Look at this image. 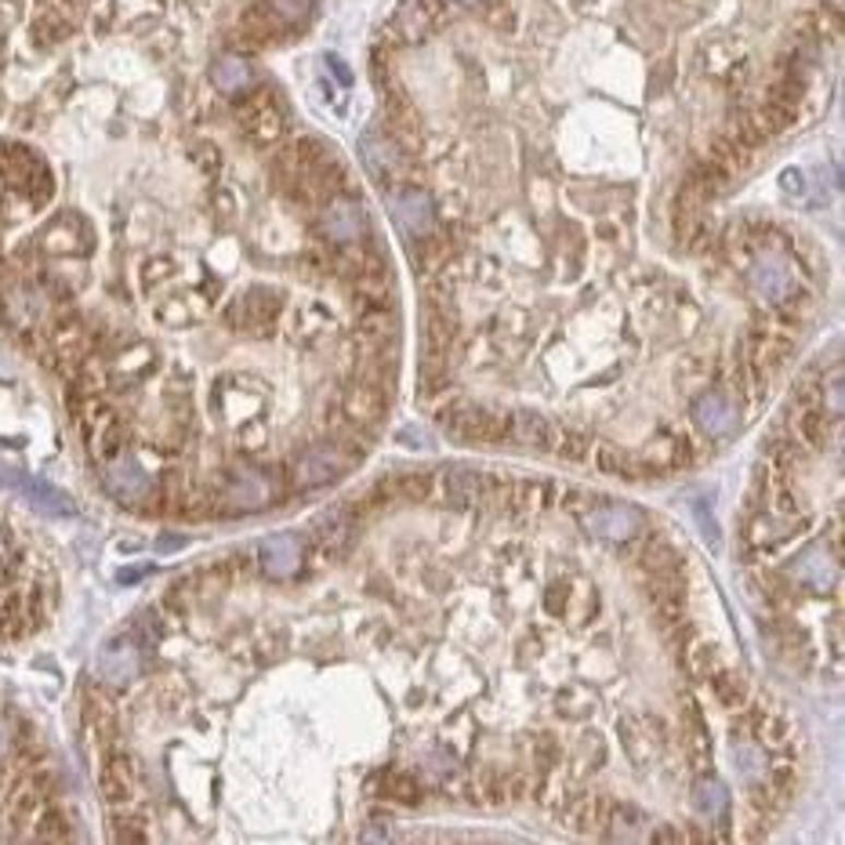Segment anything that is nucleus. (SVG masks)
<instances>
[{"label": "nucleus", "instance_id": "23", "mask_svg": "<svg viewBox=\"0 0 845 845\" xmlns=\"http://www.w3.org/2000/svg\"><path fill=\"white\" fill-rule=\"evenodd\" d=\"M44 806H48V787H44L40 776H29V781H22L15 792H11V798H8V820L15 828H29L33 820L40 817Z\"/></svg>", "mask_w": 845, "mask_h": 845}, {"label": "nucleus", "instance_id": "48", "mask_svg": "<svg viewBox=\"0 0 845 845\" xmlns=\"http://www.w3.org/2000/svg\"><path fill=\"white\" fill-rule=\"evenodd\" d=\"M8 751H11V729H8L4 718H0V759H4Z\"/></svg>", "mask_w": 845, "mask_h": 845}, {"label": "nucleus", "instance_id": "27", "mask_svg": "<svg viewBox=\"0 0 845 845\" xmlns=\"http://www.w3.org/2000/svg\"><path fill=\"white\" fill-rule=\"evenodd\" d=\"M364 156H367V167L378 178L396 175V167H400V142L389 139V131H367L364 134Z\"/></svg>", "mask_w": 845, "mask_h": 845}, {"label": "nucleus", "instance_id": "29", "mask_svg": "<svg viewBox=\"0 0 845 845\" xmlns=\"http://www.w3.org/2000/svg\"><path fill=\"white\" fill-rule=\"evenodd\" d=\"M639 567L646 578H668V573H682V556L664 537H650L639 556Z\"/></svg>", "mask_w": 845, "mask_h": 845}, {"label": "nucleus", "instance_id": "16", "mask_svg": "<svg viewBox=\"0 0 845 845\" xmlns=\"http://www.w3.org/2000/svg\"><path fill=\"white\" fill-rule=\"evenodd\" d=\"M646 599L657 614V621L668 628L686 617V581L682 573H668V578H650Z\"/></svg>", "mask_w": 845, "mask_h": 845}, {"label": "nucleus", "instance_id": "2", "mask_svg": "<svg viewBox=\"0 0 845 845\" xmlns=\"http://www.w3.org/2000/svg\"><path fill=\"white\" fill-rule=\"evenodd\" d=\"M443 425L465 443H498V439H509L512 432V418L509 414L476 407V403H454L443 414Z\"/></svg>", "mask_w": 845, "mask_h": 845}, {"label": "nucleus", "instance_id": "35", "mask_svg": "<svg viewBox=\"0 0 845 845\" xmlns=\"http://www.w3.org/2000/svg\"><path fill=\"white\" fill-rule=\"evenodd\" d=\"M396 337V320L389 312H367L359 320V348L364 353H378V348H389V342Z\"/></svg>", "mask_w": 845, "mask_h": 845}, {"label": "nucleus", "instance_id": "28", "mask_svg": "<svg viewBox=\"0 0 845 845\" xmlns=\"http://www.w3.org/2000/svg\"><path fill=\"white\" fill-rule=\"evenodd\" d=\"M512 439H520L523 447H534V450H551V439H556V425H551L545 414H534V410H520L512 414Z\"/></svg>", "mask_w": 845, "mask_h": 845}, {"label": "nucleus", "instance_id": "10", "mask_svg": "<svg viewBox=\"0 0 845 845\" xmlns=\"http://www.w3.org/2000/svg\"><path fill=\"white\" fill-rule=\"evenodd\" d=\"M323 236L331 243H356L367 233V214L356 200H331L323 211Z\"/></svg>", "mask_w": 845, "mask_h": 845}, {"label": "nucleus", "instance_id": "44", "mask_svg": "<svg viewBox=\"0 0 845 845\" xmlns=\"http://www.w3.org/2000/svg\"><path fill=\"white\" fill-rule=\"evenodd\" d=\"M112 842H145L150 838V831H145V824L139 817H112Z\"/></svg>", "mask_w": 845, "mask_h": 845}, {"label": "nucleus", "instance_id": "31", "mask_svg": "<svg viewBox=\"0 0 845 845\" xmlns=\"http://www.w3.org/2000/svg\"><path fill=\"white\" fill-rule=\"evenodd\" d=\"M19 490L26 493L33 509H40V512H51V515H73L76 512L73 498H66L62 490L48 487L44 479H19Z\"/></svg>", "mask_w": 845, "mask_h": 845}, {"label": "nucleus", "instance_id": "5", "mask_svg": "<svg viewBox=\"0 0 845 845\" xmlns=\"http://www.w3.org/2000/svg\"><path fill=\"white\" fill-rule=\"evenodd\" d=\"M103 483H106V490L112 493V498L123 501V504H145L156 493L153 476H150V472H142L139 461H131V457L106 461Z\"/></svg>", "mask_w": 845, "mask_h": 845}, {"label": "nucleus", "instance_id": "42", "mask_svg": "<svg viewBox=\"0 0 845 845\" xmlns=\"http://www.w3.org/2000/svg\"><path fill=\"white\" fill-rule=\"evenodd\" d=\"M385 795L396 798V802H403V806H414L421 798V787L410 773H389L385 776Z\"/></svg>", "mask_w": 845, "mask_h": 845}, {"label": "nucleus", "instance_id": "37", "mask_svg": "<svg viewBox=\"0 0 845 845\" xmlns=\"http://www.w3.org/2000/svg\"><path fill=\"white\" fill-rule=\"evenodd\" d=\"M606 813H610V802H606V798L584 795L570 809V824L578 831H599V828H606Z\"/></svg>", "mask_w": 845, "mask_h": 845}, {"label": "nucleus", "instance_id": "38", "mask_svg": "<svg viewBox=\"0 0 845 845\" xmlns=\"http://www.w3.org/2000/svg\"><path fill=\"white\" fill-rule=\"evenodd\" d=\"M726 787L715 781V776H707V781H697V787H693V806H697V813H704L707 820H718L723 817V809H726Z\"/></svg>", "mask_w": 845, "mask_h": 845}, {"label": "nucleus", "instance_id": "17", "mask_svg": "<svg viewBox=\"0 0 845 845\" xmlns=\"http://www.w3.org/2000/svg\"><path fill=\"white\" fill-rule=\"evenodd\" d=\"M258 562H262L269 578H290L301 567V537L290 534V529L265 537L262 548H258Z\"/></svg>", "mask_w": 845, "mask_h": 845}, {"label": "nucleus", "instance_id": "9", "mask_svg": "<svg viewBox=\"0 0 845 845\" xmlns=\"http://www.w3.org/2000/svg\"><path fill=\"white\" fill-rule=\"evenodd\" d=\"M240 123L247 139L258 145H273L284 134V112L273 106V95H254L251 103L240 109Z\"/></svg>", "mask_w": 845, "mask_h": 845}, {"label": "nucleus", "instance_id": "1", "mask_svg": "<svg viewBox=\"0 0 845 845\" xmlns=\"http://www.w3.org/2000/svg\"><path fill=\"white\" fill-rule=\"evenodd\" d=\"M0 178H4V186L19 189V193L26 197L29 204H37V207L48 204L51 193H55L48 164H44L40 156L33 153L29 145H22V142H4V145H0Z\"/></svg>", "mask_w": 845, "mask_h": 845}, {"label": "nucleus", "instance_id": "34", "mask_svg": "<svg viewBox=\"0 0 845 845\" xmlns=\"http://www.w3.org/2000/svg\"><path fill=\"white\" fill-rule=\"evenodd\" d=\"M712 690L718 697V704L729 707V712H740V707H748V679H743L740 671H729V668H718L712 679Z\"/></svg>", "mask_w": 845, "mask_h": 845}, {"label": "nucleus", "instance_id": "20", "mask_svg": "<svg viewBox=\"0 0 845 845\" xmlns=\"http://www.w3.org/2000/svg\"><path fill=\"white\" fill-rule=\"evenodd\" d=\"M439 487H443V504H450V509H476L479 490H483V472L454 465L443 472Z\"/></svg>", "mask_w": 845, "mask_h": 845}, {"label": "nucleus", "instance_id": "49", "mask_svg": "<svg viewBox=\"0 0 845 845\" xmlns=\"http://www.w3.org/2000/svg\"><path fill=\"white\" fill-rule=\"evenodd\" d=\"M457 4H476V0H457Z\"/></svg>", "mask_w": 845, "mask_h": 845}, {"label": "nucleus", "instance_id": "11", "mask_svg": "<svg viewBox=\"0 0 845 845\" xmlns=\"http://www.w3.org/2000/svg\"><path fill=\"white\" fill-rule=\"evenodd\" d=\"M40 251L48 254H84L87 247H92V233H87V225L76 218V214H59L48 229L40 233Z\"/></svg>", "mask_w": 845, "mask_h": 845}, {"label": "nucleus", "instance_id": "40", "mask_svg": "<svg viewBox=\"0 0 845 845\" xmlns=\"http://www.w3.org/2000/svg\"><path fill=\"white\" fill-rule=\"evenodd\" d=\"M33 835H37L40 842H66L73 835V828H70V820H66L62 809L44 806L40 817L33 820Z\"/></svg>", "mask_w": 845, "mask_h": 845}, {"label": "nucleus", "instance_id": "8", "mask_svg": "<svg viewBox=\"0 0 845 845\" xmlns=\"http://www.w3.org/2000/svg\"><path fill=\"white\" fill-rule=\"evenodd\" d=\"M139 668H142V653L128 635L106 642L103 653H98V675L109 686H128L131 679H139Z\"/></svg>", "mask_w": 845, "mask_h": 845}, {"label": "nucleus", "instance_id": "13", "mask_svg": "<svg viewBox=\"0 0 845 845\" xmlns=\"http://www.w3.org/2000/svg\"><path fill=\"white\" fill-rule=\"evenodd\" d=\"M392 214H396V225L407 236L432 233L436 211H432V200L421 189H400V193H392Z\"/></svg>", "mask_w": 845, "mask_h": 845}, {"label": "nucleus", "instance_id": "30", "mask_svg": "<svg viewBox=\"0 0 845 845\" xmlns=\"http://www.w3.org/2000/svg\"><path fill=\"white\" fill-rule=\"evenodd\" d=\"M595 461H599V472H606V476H621V479H632V483L657 472L650 461H639V457L624 454V450H617V447H599Z\"/></svg>", "mask_w": 845, "mask_h": 845}, {"label": "nucleus", "instance_id": "3", "mask_svg": "<svg viewBox=\"0 0 845 845\" xmlns=\"http://www.w3.org/2000/svg\"><path fill=\"white\" fill-rule=\"evenodd\" d=\"M348 465H353V454H348L342 443L312 447L295 461V483L298 487H306V490L326 487V483H334Z\"/></svg>", "mask_w": 845, "mask_h": 845}, {"label": "nucleus", "instance_id": "45", "mask_svg": "<svg viewBox=\"0 0 845 845\" xmlns=\"http://www.w3.org/2000/svg\"><path fill=\"white\" fill-rule=\"evenodd\" d=\"M167 269H171V262H167V258H160V262H150V265H145V273H142L145 287H153L156 279H167Z\"/></svg>", "mask_w": 845, "mask_h": 845}, {"label": "nucleus", "instance_id": "4", "mask_svg": "<svg viewBox=\"0 0 845 845\" xmlns=\"http://www.w3.org/2000/svg\"><path fill=\"white\" fill-rule=\"evenodd\" d=\"M84 436L92 443L98 461H112L123 454V443H128V425L117 410L103 407V403H92V410L84 414Z\"/></svg>", "mask_w": 845, "mask_h": 845}, {"label": "nucleus", "instance_id": "22", "mask_svg": "<svg viewBox=\"0 0 845 845\" xmlns=\"http://www.w3.org/2000/svg\"><path fill=\"white\" fill-rule=\"evenodd\" d=\"M792 573H795V581L802 584V588L828 592L831 584H835V578H838V567H835V559H831L824 548H809V551H802V556L795 559Z\"/></svg>", "mask_w": 845, "mask_h": 845}, {"label": "nucleus", "instance_id": "46", "mask_svg": "<svg viewBox=\"0 0 845 845\" xmlns=\"http://www.w3.org/2000/svg\"><path fill=\"white\" fill-rule=\"evenodd\" d=\"M326 66H331V70L337 73V81H342L345 87L353 84V73H348V66H345L342 59H337V55H326Z\"/></svg>", "mask_w": 845, "mask_h": 845}, {"label": "nucleus", "instance_id": "18", "mask_svg": "<svg viewBox=\"0 0 845 845\" xmlns=\"http://www.w3.org/2000/svg\"><path fill=\"white\" fill-rule=\"evenodd\" d=\"M276 312H279V298L273 290L254 287L229 309V323L240 326V331H262V326L276 320Z\"/></svg>", "mask_w": 845, "mask_h": 845}, {"label": "nucleus", "instance_id": "36", "mask_svg": "<svg viewBox=\"0 0 845 845\" xmlns=\"http://www.w3.org/2000/svg\"><path fill=\"white\" fill-rule=\"evenodd\" d=\"M265 498L269 490L258 476H236L225 490V504H233V509H262Z\"/></svg>", "mask_w": 845, "mask_h": 845}, {"label": "nucleus", "instance_id": "6", "mask_svg": "<svg viewBox=\"0 0 845 845\" xmlns=\"http://www.w3.org/2000/svg\"><path fill=\"white\" fill-rule=\"evenodd\" d=\"M581 523L588 534L606 537V540H628V537L642 534V526H646L642 512L632 509V504H603V509H588L581 515Z\"/></svg>", "mask_w": 845, "mask_h": 845}, {"label": "nucleus", "instance_id": "43", "mask_svg": "<svg viewBox=\"0 0 845 845\" xmlns=\"http://www.w3.org/2000/svg\"><path fill=\"white\" fill-rule=\"evenodd\" d=\"M265 4L279 22H284V26H295V22H301L309 15L312 0H265Z\"/></svg>", "mask_w": 845, "mask_h": 845}, {"label": "nucleus", "instance_id": "33", "mask_svg": "<svg viewBox=\"0 0 845 845\" xmlns=\"http://www.w3.org/2000/svg\"><path fill=\"white\" fill-rule=\"evenodd\" d=\"M682 660H686V671H690L697 682H707L718 668H723V664H718V650L712 642L693 639V635L682 642Z\"/></svg>", "mask_w": 845, "mask_h": 845}, {"label": "nucleus", "instance_id": "39", "mask_svg": "<svg viewBox=\"0 0 845 845\" xmlns=\"http://www.w3.org/2000/svg\"><path fill=\"white\" fill-rule=\"evenodd\" d=\"M686 751H690V759L697 762V770H704L707 762H712V740H707V726L701 723V715L690 712V718H686Z\"/></svg>", "mask_w": 845, "mask_h": 845}, {"label": "nucleus", "instance_id": "41", "mask_svg": "<svg viewBox=\"0 0 845 845\" xmlns=\"http://www.w3.org/2000/svg\"><path fill=\"white\" fill-rule=\"evenodd\" d=\"M551 454H559V457H567V461H584V454H588V436H581V432H573V428H559V425H556Z\"/></svg>", "mask_w": 845, "mask_h": 845}, {"label": "nucleus", "instance_id": "15", "mask_svg": "<svg viewBox=\"0 0 845 845\" xmlns=\"http://www.w3.org/2000/svg\"><path fill=\"white\" fill-rule=\"evenodd\" d=\"M617 734H621L628 759H632L635 765H650L653 759H657L660 737H657V723H653V718H646V715H624L621 723H617Z\"/></svg>", "mask_w": 845, "mask_h": 845}, {"label": "nucleus", "instance_id": "25", "mask_svg": "<svg viewBox=\"0 0 845 845\" xmlns=\"http://www.w3.org/2000/svg\"><path fill=\"white\" fill-rule=\"evenodd\" d=\"M436 22H439V8L432 0H407V4L400 8L396 22H392V29H396L403 40H421L436 29Z\"/></svg>", "mask_w": 845, "mask_h": 845}, {"label": "nucleus", "instance_id": "24", "mask_svg": "<svg viewBox=\"0 0 845 845\" xmlns=\"http://www.w3.org/2000/svg\"><path fill=\"white\" fill-rule=\"evenodd\" d=\"M84 718H87V726H92L95 740L109 751L112 743H117V737H120V718H117V707H112V701L103 690H87Z\"/></svg>", "mask_w": 845, "mask_h": 845}, {"label": "nucleus", "instance_id": "32", "mask_svg": "<svg viewBox=\"0 0 845 845\" xmlns=\"http://www.w3.org/2000/svg\"><path fill=\"white\" fill-rule=\"evenodd\" d=\"M751 734L759 737L762 748H773V751H781L792 743V726H787V718L770 712V707H759V712L751 715Z\"/></svg>", "mask_w": 845, "mask_h": 845}, {"label": "nucleus", "instance_id": "26", "mask_svg": "<svg viewBox=\"0 0 845 845\" xmlns=\"http://www.w3.org/2000/svg\"><path fill=\"white\" fill-rule=\"evenodd\" d=\"M251 81H254V73L243 55H222V59L211 66V84L218 87L222 95H240L251 87Z\"/></svg>", "mask_w": 845, "mask_h": 845}, {"label": "nucleus", "instance_id": "47", "mask_svg": "<svg viewBox=\"0 0 845 845\" xmlns=\"http://www.w3.org/2000/svg\"><path fill=\"white\" fill-rule=\"evenodd\" d=\"M650 838H653V842H679V838H682V831H679V828H657Z\"/></svg>", "mask_w": 845, "mask_h": 845}, {"label": "nucleus", "instance_id": "12", "mask_svg": "<svg viewBox=\"0 0 845 845\" xmlns=\"http://www.w3.org/2000/svg\"><path fill=\"white\" fill-rule=\"evenodd\" d=\"M342 410L353 425L370 428V425H378L381 418H385V392H381L378 385H370V381H364V378H356L353 385L345 389Z\"/></svg>", "mask_w": 845, "mask_h": 845}, {"label": "nucleus", "instance_id": "21", "mask_svg": "<svg viewBox=\"0 0 845 845\" xmlns=\"http://www.w3.org/2000/svg\"><path fill=\"white\" fill-rule=\"evenodd\" d=\"M798 436L809 450H831L838 443V414H828V407H802L798 410Z\"/></svg>", "mask_w": 845, "mask_h": 845}, {"label": "nucleus", "instance_id": "14", "mask_svg": "<svg viewBox=\"0 0 845 845\" xmlns=\"http://www.w3.org/2000/svg\"><path fill=\"white\" fill-rule=\"evenodd\" d=\"M693 418L712 439H723V436H729L737 428L740 410H737V403L726 396V392H704V396L693 403Z\"/></svg>", "mask_w": 845, "mask_h": 845}, {"label": "nucleus", "instance_id": "7", "mask_svg": "<svg viewBox=\"0 0 845 845\" xmlns=\"http://www.w3.org/2000/svg\"><path fill=\"white\" fill-rule=\"evenodd\" d=\"M98 787H103V798L109 806H128L134 798V787H139V770H134L131 754L109 748L103 770H98Z\"/></svg>", "mask_w": 845, "mask_h": 845}, {"label": "nucleus", "instance_id": "19", "mask_svg": "<svg viewBox=\"0 0 845 845\" xmlns=\"http://www.w3.org/2000/svg\"><path fill=\"white\" fill-rule=\"evenodd\" d=\"M751 287H754V295L773 301V306H787V301L795 298V276L787 273V265L781 258H762L751 273Z\"/></svg>", "mask_w": 845, "mask_h": 845}]
</instances>
